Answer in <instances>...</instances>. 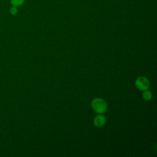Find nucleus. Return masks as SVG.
<instances>
[{
  "mask_svg": "<svg viewBox=\"0 0 157 157\" xmlns=\"http://www.w3.org/2000/svg\"><path fill=\"white\" fill-rule=\"evenodd\" d=\"M91 107L96 113H102L106 111L107 105L103 99L95 98L91 102Z\"/></svg>",
  "mask_w": 157,
  "mask_h": 157,
  "instance_id": "obj_1",
  "label": "nucleus"
},
{
  "mask_svg": "<svg viewBox=\"0 0 157 157\" xmlns=\"http://www.w3.org/2000/svg\"><path fill=\"white\" fill-rule=\"evenodd\" d=\"M136 87L140 90H146L149 87V81L145 77H139L135 82Z\"/></svg>",
  "mask_w": 157,
  "mask_h": 157,
  "instance_id": "obj_2",
  "label": "nucleus"
},
{
  "mask_svg": "<svg viewBox=\"0 0 157 157\" xmlns=\"http://www.w3.org/2000/svg\"><path fill=\"white\" fill-rule=\"evenodd\" d=\"M105 123V118L102 115H99L96 116L94 119V124L97 127L102 126Z\"/></svg>",
  "mask_w": 157,
  "mask_h": 157,
  "instance_id": "obj_3",
  "label": "nucleus"
},
{
  "mask_svg": "<svg viewBox=\"0 0 157 157\" xmlns=\"http://www.w3.org/2000/svg\"><path fill=\"white\" fill-rule=\"evenodd\" d=\"M25 0H10V4L12 6L19 7L23 4Z\"/></svg>",
  "mask_w": 157,
  "mask_h": 157,
  "instance_id": "obj_4",
  "label": "nucleus"
},
{
  "mask_svg": "<svg viewBox=\"0 0 157 157\" xmlns=\"http://www.w3.org/2000/svg\"><path fill=\"white\" fill-rule=\"evenodd\" d=\"M142 96H143V98L145 100L148 101V100L151 99V98L152 97V94H151V91L146 90H144V93L142 94Z\"/></svg>",
  "mask_w": 157,
  "mask_h": 157,
  "instance_id": "obj_5",
  "label": "nucleus"
},
{
  "mask_svg": "<svg viewBox=\"0 0 157 157\" xmlns=\"http://www.w3.org/2000/svg\"><path fill=\"white\" fill-rule=\"evenodd\" d=\"M9 12H10V13L11 15H16V14L18 13V9H17V7L12 6V7L10 8Z\"/></svg>",
  "mask_w": 157,
  "mask_h": 157,
  "instance_id": "obj_6",
  "label": "nucleus"
}]
</instances>
